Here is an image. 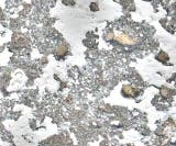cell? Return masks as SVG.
Masks as SVG:
<instances>
[{
	"label": "cell",
	"instance_id": "obj_1",
	"mask_svg": "<svg viewBox=\"0 0 176 146\" xmlns=\"http://www.w3.org/2000/svg\"><path fill=\"white\" fill-rule=\"evenodd\" d=\"M113 38L116 40H118L119 42L123 43V44H134V43H137V39L127 33H124V32H120L119 34L115 35Z\"/></svg>",
	"mask_w": 176,
	"mask_h": 146
}]
</instances>
